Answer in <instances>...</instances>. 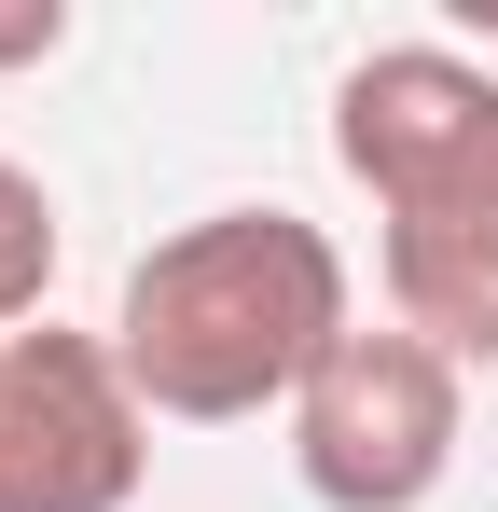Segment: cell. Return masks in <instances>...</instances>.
<instances>
[{"label":"cell","mask_w":498,"mask_h":512,"mask_svg":"<svg viewBox=\"0 0 498 512\" xmlns=\"http://www.w3.org/2000/svg\"><path fill=\"white\" fill-rule=\"evenodd\" d=\"M360 333V291L305 208H208L125 263L111 360L166 429H236L263 402H305L332 346Z\"/></svg>","instance_id":"6da1fadb"},{"label":"cell","mask_w":498,"mask_h":512,"mask_svg":"<svg viewBox=\"0 0 498 512\" xmlns=\"http://www.w3.org/2000/svg\"><path fill=\"white\" fill-rule=\"evenodd\" d=\"M291 471L319 512H429L457 471V360L402 319H360L291 402Z\"/></svg>","instance_id":"7a4b0ae2"},{"label":"cell","mask_w":498,"mask_h":512,"mask_svg":"<svg viewBox=\"0 0 498 512\" xmlns=\"http://www.w3.org/2000/svg\"><path fill=\"white\" fill-rule=\"evenodd\" d=\"M153 485V402L125 388L111 333L0 346V512H125Z\"/></svg>","instance_id":"3957f363"},{"label":"cell","mask_w":498,"mask_h":512,"mask_svg":"<svg viewBox=\"0 0 498 512\" xmlns=\"http://www.w3.org/2000/svg\"><path fill=\"white\" fill-rule=\"evenodd\" d=\"M485 139H498V70L457 56V42H388V56H360L332 84V167L360 180L374 208L429 194L443 167H471Z\"/></svg>","instance_id":"277c9868"},{"label":"cell","mask_w":498,"mask_h":512,"mask_svg":"<svg viewBox=\"0 0 498 512\" xmlns=\"http://www.w3.org/2000/svg\"><path fill=\"white\" fill-rule=\"evenodd\" d=\"M42 291H56V194H42V167L0 153V346L42 333Z\"/></svg>","instance_id":"5b68a950"},{"label":"cell","mask_w":498,"mask_h":512,"mask_svg":"<svg viewBox=\"0 0 498 512\" xmlns=\"http://www.w3.org/2000/svg\"><path fill=\"white\" fill-rule=\"evenodd\" d=\"M56 42H70V14H14V28H0V70H28V56H56Z\"/></svg>","instance_id":"8992f818"}]
</instances>
